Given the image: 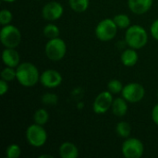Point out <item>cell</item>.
<instances>
[{
  "instance_id": "1",
  "label": "cell",
  "mask_w": 158,
  "mask_h": 158,
  "mask_svg": "<svg viewBox=\"0 0 158 158\" xmlns=\"http://www.w3.org/2000/svg\"><path fill=\"white\" fill-rule=\"evenodd\" d=\"M17 81L20 85L30 88L33 87L40 81V74L37 67L30 62H22L16 68Z\"/></svg>"
},
{
  "instance_id": "2",
  "label": "cell",
  "mask_w": 158,
  "mask_h": 158,
  "mask_svg": "<svg viewBox=\"0 0 158 158\" xmlns=\"http://www.w3.org/2000/svg\"><path fill=\"white\" fill-rule=\"evenodd\" d=\"M126 44L133 49H141L148 43V33L140 25H131L125 33Z\"/></svg>"
},
{
  "instance_id": "3",
  "label": "cell",
  "mask_w": 158,
  "mask_h": 158,
  "mask_svg": "<svg viewBox=\"0 0 158 158\" xmlns=\"http://www.w3.org/2000/svg\"><path fill=\"white\" fill-rule=\"evenodd\" d=\"M0 40L6 48H16L21 42V32L13 25H5L0 31Z\"/></svg>"
},
{
  "instance_id": "4",
  "label": "cell",
  "mask_w": 158,
  "mask_h": 158,
  "mask_svg": "<svg viewBox=\"0 0 158 158\" xmlns=\"http://www.w3.org/2000/svg\"><path fill=\"white\" fill-rule=\"evenodd\" d=\"M46 56L52 61L61 60L67 53V44L59 37L50 39L44 47Z\"/></svg>"
},
{
  "instance_id": "5",
  "label": "cell",
  "mask_w": 158,
  "mask_h": 158,
  "mask_svg": "<svg viewBox=\"0 0 158 158\" xmlns=\"http://www.w3.org/2000/svg\"><path fill=\"white\" fill-rule=\"evenodd\" d=\"M26 139L30 145L39 148L45 144L47 141V132L42 125L34 123L27 128Z\"/></svg>"
},
{
  "instance_id": "6",
  "label": "cell",
  "mask_w": 158,
  "mask_h": 158,
  "mask_svg": "<svg viewBox=\"0 0 158 158\" xmlns=\"http://www.w3.org/2000/svg\"><path fill=\"white\" fill-rule=\"evenodd\" d=\"M118 26L111 19L101 20L95 28V35L102 42H109L113 40L118 32Z\"/></svg>"
},
{
  "instance_id": "7",
  "label": "cell",
  "mask_w": 158,
  "mask_h": 158,
  "mask_svg": "<svg viewBox=\"0 0 158 158\" xmlns=\"http://www.w3.org/2000/svg\"><path fill=\"white\" fill-rule=\"evenodd\" d=\"M121 152L126 158H140L144 152L143 143L137 138H127L122 144Z\"/></svg>"
},
{
  "instance_id": "8",
  "label": "cell",
  "mask_w": 158,
  "mask_h": 158,
  "mask_svg": "<svg viewBox=\"0 0 158 158\" xmlns=\"http://www.w3.org/2000/svg\"><path fill=\"white\" fill-rule=\"evenodd\" d=\"M121 94L122 97L129 103H139L143 99L145 90L142 84L138 82H131L124 86Z\"/></svg>"
},
{
  "instance_id": "9",
  "label": "cell",
  "mask_w": 158,
  "mask_h": 158,
  "mask_svg": "<svg viewBox=\"0 0 158 158\" xmlns=\"http://www.w3.org/2000/svg\"><path fill=\"white\" fill-rule=\"evenodd\" d=\"M113 96L109 91L100 93L94 101L93 104V110L96 114H105L106 113L111 107L113 104Z\"/></svg>"
},
{
  "instance_id": "10",
  "label": "cell",
  "mask_w": 158,
  "mask_h": 158,
  "mask_svg": "<svg viewBox=\"0 0 158 158\" xmlns=\"http://www.w3.org/2000/svg\"><path fill=\"white\" fill-rule=\"evenodd\" d=\"M63 12L64 8L60 3L56 1H51L44 6L42 9V16L45 20L55 21L62 17Z\"/></svg>"
},
{
  "instance_id": "11",
  "label": "cell",
  "mask_w": 158,
  "mask_h": 158,
  "mask_svg": "<svg viewBox=\"0 0 158 158\" xmlns=\"http://www.w3.org/2000/svg\"><path fill=\"white\" fill-rule=\"evenodd\" d=\"M40 82L48 89L58 87L62 82L61 74L55 69H46L40 76Z\"/></svg>"
},
{
  "instance_id": "12",
  "label": "cell",
  "mask_w": 158,
  "mask_h": 158,
  "mask_svg": "<svg viewBox=\"0 0 158 158\" xmlns=\"http://www.w3.org/2000/svg\"><path fill=\"white\" fill-rule=\"evenodd\" d=\"M154 0H128V6L130 10L136 15H143L148 12Z\"/></svg>"
},
{
  "instance_id": "13",
  "label": "cell",
  "mask_w": 158,
  "mask_h": 158,
  "mask_svg": "<svg viewBox=\"0 0 158 158\" xmlns=\"http://www.w3.org/2000/svg\"><path fill=\"white\" fill-rule=\"evenodd\" d=\"M2 60L6 67L17 68L20 63V57L18 51L15 48H6L4 49L2 53Z\"/></svg>"
},
{
  "instance_id": "14",
  "label": "cell",
  "mask_w": 158,
  "mask_h": 158,
  "mask_svg": "<svg viewBox=\"0 0 158 158\" xmlns=\"http://www.w3.org/2000/svg\"><path fill=\"white\" fill-rule=\"evenodd\" d=\"M59 156L62 158H77L79 156V150L74 143L65 142L59 146Z\"/></svg>"
},
{
  "instance_id": "15",
  "label": "cell",
  "mask_w": 158,
  "mask_h": 158,
  "mask_svg": "<svg viewBox=\"0 0 158 158\" xmlns=\"http://www.w3.org/2000/svg\"><path fill=\"white\" fill-rule=\"evenodd\" d=\"M139 59L136 49L129 48L121 54V62L125 67H133L137 64Z\"/></svg>"
},
{
  "instance_id": "16",
  "label": "cell",
  "mask_w": 158,
  "mask_h": 158,
  "mask_svg": "<svg viewBox=\"0 0 158 158\" xmlns=\"http://www.w3.org/2000/svg\"><path fill=\"white\" fill-rule=\"evenodd\" d=\"M112 112L116 117H124L128 112V104L123 97L114 99L112 104Z\"/></svg>"
},
{
  "instance_id": "17",
  "label": "cell",
  "mask_w": 158,
  "mask_h": 158,
  "mask_svg": "<svg viewBox=\"0 0 158 158\" xmlns=\"http://www.w3.org/2000/svg\"><path fill=\"white\" fill-rule=\"evenodd\" d=\"M116 132L117 134L124 139H127L131 134V125L126 121H121L117 124L116 127Z\"/></svg>"
},
{
  "instance_id": "18",
  "label": "cell",
  "mask_w": 158,
  "mask_h": 158,
  "mask_svg": "<svg viewBox=\"0 0 158 158\" xmlns=\"http://www.w3.org/2000/svg\"><path fill=\"white\" fill-rule=\"evenodd\" d=\"M69 6L77 13L85 12L89 7V0H69Z\"/></svg>"
},
{
  "instance_id": "19",
  "label": "cell",
  "mask_w": 158,
  "mask_h": 158,
  "mask_svg": "<svg viewBox=\"0 0 158 158\" xmlns=\"http://www.w3.org/2000/svg\"><path fill=\"white\" fill-rule=\"evenodd\" d=\"M114 22L118 29H128L131 26V19L126 14H118L113 18Z\"/></svg>"
},
{
  "instance_id": "20",
  "label": "cell",
  "mask_w": 158,
  "mask_h": 158,
  "mask_svg": "<svg viewBox=\"0 0 158 158\" xmlns=\"http://www.w3.org/2000/svg\"><path fill=\"white\" fill-rule=\"evenodd\" d=\"M33 120L36 124L39 125H44L48 122L49 120V114L44 108H40L38 109L33 116Z\"/></svg>"
},
{
  "instance_id": "21",
  "label": "cell",
  "mask_w": 158,
  "mask_h": 158,
  "mask_svg": "<svg viewBox=\"0 0 158 158\" xmlns=\"http://www.w3.org/2000/svg\"><path fill=\"white\" fill-rule=\"evenodd\" d=\"M44 35L47 38V39H55L59 37V28L55 25V24H47L44 28Z\"/></svg>"
},
{
  "instance_id": "22",
  "label": "cell",
  "mask_w": 158,
  "mask_h": 158,
  "mask_svg": "<svg viewBox=\"0 0 158 158\" xmlns=\"http://www.w3.org/2000/svg\"><path fill=\"white\" fill-rule=\"evenodd\" d=\"M1 79L8 81H12L13 80L17 79V72L15 68L11 67H6L1 71Z\"/></svg>"
},
{
  "instance_id": "23",
  "label": "cell",
  "mask_w": 158,
  "mask_h": 158,
  "mask_svg": "<svg viewBox=\"0 0 158 158\" xmlns=\"http://www.w3.org/2000/svg\"><path fill=\"white\" fill-rule=\"evenodd\" d=\"M124 86L118 80H111L107 84V89L112 94H118L122 92Z\"/></svg>"
},
{
  "instance_id": "24",
  "label": "cell",
  "mask_w": 158,
  "mask_h": 158,
  "mask_svg": "<svg viewBox=\"0 0 158 158\" xmlns=\"http://www.w3.org/2000/svg\"><path fill=\"white\" fill-rule=\"evenodd\" d=\"M21 155V149L18 144L12 143L6 147V156L7 158H18Z\"/></svg>"
},
{
  "instance_id": "25",
  "label": "cell",
  "mask_w": 158,
  "mask_h": 158,
  "mask_svg": "<svg viewBox=\"0 0 158 158\" xmlns=\"http://www.w3.org/2000/svg\"><path fill=\"white\" fill-rule=\"evenodd\" d=\"M58 102V97L56 94H52V93H47L44 94L42 96V103L44 105H49V106H55Z\"/></svg>"
},
{
  "instance_id": "26",
  "label": "cell",
  "mask_w": 158,
  "mask_h": 158,
  "mask_svg": "<svg viewBox=\"0 0 158 158\" xmlns=\"http://www.w3.org/2000/svg\"><path fill=\"white\" fill-rule=\"evenodd\" d=\"M13 19L12 13L8 9H2L0 12V23L1 25H8Z\"/></svg>"
},
{
  "instance_id": "27",
  "label": "cell",
  "mask_w": 158,
  "mask_h": 158,
  "mask_svg": "<svg viewBox=\"0 0 158 158\" xmlns=\"http://www.w3.org/2000/svg\"><path fill=\"white\" fill-rule=\"evenodd\" d=\"M150 31H151L153 38L158 41V19L152 23L151 28H150Z\"/></svg>"
},
{
  "instance_id": "28",
  "label": "cell",
  "mask_w": 158,
  "mask_h": 158,
  "mask_svg": "<svg viewBox=\"0 0 158 158\" xmlns=\"http://www.w3.org/2000/svg\"><path fill=\"white\" fill-rule=\"evenodd\" d=\"M8 91V84H7V81H5V80H2L0 81V95H5Z\"/></svg>"
},
{
  "instance_id": "29",
  "label": "cell",
  "mask_w": 158,
  "mask_h": 158,
  "mask_svg": "<svg viewBox=\"0 0 158 158\" xmlns=\"http://www.w3.org/2000/svg\"><path fill=\"white\" fill-rule=\"evenodd\" d=\"M152 119L158 126V104L154 106L152 110Z\"/></svg>"
},
{
  "instance_id": "30",
  "label": "cell",
  "mask_w": 158,
  "mask_h": 158,
  "mask_svg": "<svg viewBox=\"0 0 158 158\" xmlns=\"http://www.w3.org/2000/svg\"><path fill=\"white\" fill-rule=\"evenodd\" d=\"M44 157L53 158V156H49V155H43V156H40V158H44Z\"/></svg>"
},
{
  "instance_id": "31",
  "label": "cell",
  "mask_w": 158,
  "mask_h": 158,
  "mask_svg": "<svg viewBox=\"0 0 158 158\" xmlns=\"http://www.w3.org/2000/svg\"><path fill=\"white\" fill-rule=\"evenodd\" d=\"M3 1L7 2V3H13V2H15V1H17V0H3Z\"/></svg>"
},
{
  "instance_id": "32",
  "label": "cell",
  "mask_w": 158,
  "mask_h": 158,
  "mask_svg": "<svg viewBox=\"0 0 158 158\" xmlns=\"http://www.w3.org/2000/svg\"><path fill=\"white\" fill-rule=\"evenodd\" d=\"M157 98H158V94H157Z\"/></svg>"
},
{
  "instance_id": "33",
  "label": "cell",
  "mask_w": 158,
  "mask_h": 158,
  "mask_svg": "<svg viewBox=\"0 0 158 158\" xmlns=\"http://www.w3.org/2000/svg\"><path fill=\"white\" fill-rule=\"evenodd\" d=\"M37 1H39V0H37Z\"/></svg>"
}]
</instances>
